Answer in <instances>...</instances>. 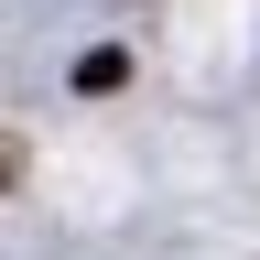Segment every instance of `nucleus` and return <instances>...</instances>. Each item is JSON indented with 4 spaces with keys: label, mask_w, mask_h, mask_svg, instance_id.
I'll use <instances>...</instances> for the list:
<instances>
[{
    "label": "nucleus",
    "mask_w": 260,
    "mask_h": 260,
    "mask_svg": "<svg viewBox=\"0 0 260 260\" xmlns=\"http://www.w3.org/2000/svg\"><path fill=\"white\" fill-rule=\"evenodd\" d=\"M76 87H87V98H109V87H130V54H119V44H98V54H76Z\"/></svg>",
    "instance_id": "nucleus-1"
},
{
    "label": "nucleus",
    "mask_w": 260,
    "mask_h": 260,
    "mask_svg": "<svg viewBox=\"0 0 260 260\" xmlns=\"http://www.w3.org/2000/svg\"><path fill=\"white\" fill-rule=\"evenodd\" d=\"M0 195H11V152H0Z\"/></svg>",
    "instance_id": "nucleus-2"
}]
</instances>
